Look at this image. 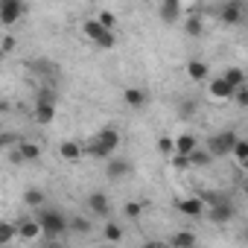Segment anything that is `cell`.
<instances>
[{
	"label": "cell",
	"mask_w": 248,
	"mask_h": 248,
	"mask_svg": "<svg viewBox=\"0 0 248 248\" xmlns=\"http://www.w3.org/2000/svg\"><path fill=\"white\" fill-rule=\"evenodd\" d=\"M117 146H120V132H117V129H102L99 135L91 138L88 152H91L93 158H108V161H111V155L117 152Z\"/></svg>",
	"instance_id": "cell-1"
},
{
	"label": "cell",
	"mask_w": 248,
	"mask_h": 248,
	"mask_svg": "<svg viewBox=\"0 0 248 248\" xmlns=\"http://www.w3.org/2000/svg\"><path fill=\"white\" fill-rule=\"evenodd\" d=\"M38 222H41V228H44V233L47 236H62L67 228H70V219L67 216H62L59 210H38Z\"/></svg>",
	"instance_id": "cell-2"
},
{
	"label": "cell",
	"mask_w": 248,
	"mask_h": 248,
	"mask_svg": "<svg viewBox=\"0 0 248 248\" xmlns=\"http://www.w3.org/2000/svg\"><path fill=\"white\" fill-rule=\"evenodd\" d=\"M236 143H239V138L233 132H219V135H213L207 140V152L213 158H225V155H233V146Z\"/></svg>",
	"instance_id": "cell-3"
},
{
	"label": "cell",
	"mask_w": 248,
	"mask_h": 248,
	"mask_svg": "<svg viewBox=\"0 0 248 248\" xmlns=\"http://www.w3.org/2000/svg\"><path fill=\"white\" fill-rule=\"evenodd\" d=\"M24 15H27V6L21 3V0H3V3H0V24L3 27L18 24Z\"/></svg>",
	"instance_id": "cell-4"
},
{
	"label": "cell",
	"mask_w": 248,
	"mask_h": 248,
	"mask_svg": "<svg viewBox=\"0 0 248 248\" xmlns=\"http://www.w3.org/2000/svg\"><path fill=\"white\" fill-rule=\"evenodd\" d=\"M207 93H210V99H216V102H228V99H233V96H236V91H233L222 76H219V79H210Z\"/></svg>",
	"instance_id": "cell-5"
},
{
	"label": "cell",
	"mask_w": 248,
	"mask_h": 248,
	"mask_svg": "<svg viewBox=\"0 0 248 248\" xmlns=\"http://www.w3.org/2000/svg\"><path fill=\"white\" fill-rule=\"evenodd\" d=\"M233 204L231 202H219V204H213V207H207V216H210V222H216V225H225V222H231L233 219Z\"/></svg>",
	"instance_id": "cell-6"
},
{
	"label": "cell",
	"mask_w": 248,
	"mask_h": 248,
	"mask_svg": "<svg viewBox=\"0 0 248 248\" xmlns=\"http://www.w3.org/2000/svg\"><path fill=\"white\" fill-rule=\"evenodd\" d=\"M219 18L222 24H242V3L239 0H228L219 6Z\"/></svg>",
	"instance_id": "cell-7"
},
{
	"label": "cell",
	"mask_w": 248,
	"mask_h": 248,
	"mask_svg": "<svg viewBox=\"0 0 248 248\" xmlns=\"http://www.w3.org/2000/svg\"><path fill=\"white\" fill-rule=\"evenodd\" d=\"M178 210H181L184 216H190V219H196V216H202V213L207 210V204H204V199H202V196H190V199H184V202H178Z\"/></svg>",
	"instance_id": "cell-8"
},
{
	"label": "cell",
	"mask_w": 248,
	"mask_h": 248,
	"mask_svg": "<svg viewBox=\"0 0 248 248\" xmlns=\"http://www.w3.org/2000/svg\"><path fill=\"white\" fill-rule=\"evenodd\" d=\"M181 18H184V6L175 3V0H167V3L161 6V21L164 24H178Z\"/></svg>",
	"instance_id": "cell-9"
},
{
	"label": "cell",
	"mask_w": 248,
	"mask_h": 248,
	"mask_svg": "<svg viewBox=\"0 0 248 248\" xmlns=\"http://www.w3.org/2000/svg\"><path fill=\"white\" fill-rule=\"evenodd\" d=\"M196 149H199V138H196V135L184 132V135L175 138V152H178V155H187V158H190Z\"/></svg>",
	"instance_id": "cell-10"
},
{
	"label": "cell",
	"mask_w": 248,
	"mask_h": 248,
	"mask_svg": "<svg viewBox=\"0 0 248 248\" xmlns=\"http://www.w3.org/2000/svg\"><path fill=\"white\" fill-rule=\"evenodd\" d=\"M41 233H44V228H41L38 219H21V222H18V236H21V239H35V236H41Z\"/></svg>",
	"instance_id": "cell-11"
},
{
	"label": "cell",
	"mask_w": 248,
	"mask_h": 248,
	"mask_svg": "<svg viewBox=\"0 0 248 248\" xmlns=\"http://www.w3.org/2000/svg\"><path fill=\"white\" fill-rule=\"evenodd\" d=\"M184 70H187V76H190L193 82H204V79L210 76V67H207L204 62H199V59H190Z\"/></svg>",
	"instance_id": "cell-12"
},
{
	"label": "cell",
	"mask_w": 248,
	"mask_h": 248,
	"mask_svg": "<svg viewBox=\"0 0 248 248\" xmlns=\"http://www.w3.org/2000/svg\"><path fill=\"white\" fill-rule=\"evenodd\" d=\"M82 32H85V38H91L93 44H99V41H102V35H105L108 30H105L96 18H91V21H85V24H82Z\"/></svg>",
	"instance_id": "cell-13"
},
{
	"label": "cell",
	"mask_w": 248,
	"mask_h": 248,
	"mask_svg": "<svg viewBox=\"0 0 248 248\" xmlns=\"http://www.w3.org/2000/svg\"><path fill=\"white\" fill-rule=\"evenodd\" d=\"M129 161H123V158H111L108 161V167H105V172H108V178L111 181H117V178H123V175H129Z\"/></svg>",
	"instance_id": "cell-14"
},
{
	"label": "cell",
	"mask_w": 248,
	"mask_h": 248,
	"mask_svg": "<svg viewBox=\"0 0 248 248\" xmlns=\"http://www.w3.org/2000/svg\"><path fill=\"white\" fill-rule=\"evenodd\" d=\"M88 207L93 210V216H108V213H111V204H108V199H105L102 193H91Z\"/></svg>",
	"instance_id": "cell-15"
},
{
	"label": "cell",
	"mask_w": 248,
	"mask_h": 248,
	"mask_svg": "<svg viewBox=\"0 0 248 248\" xmlns=\"http://www.w3.org/2000/svg\"><path fill=\"white\" fill-rule=\"evenodd\" d=\"M123 99H126V105H132V108H143L146 105V91L143 88H126L123 91Z\"/></svg>",
	"instance_id": "cell-16"
},
{
	"label": "cell",
	"mask_w": 248,
	"mask_h": 248,
	"mask_svg": "<svg viewBox=\"0 0 248 248\" xmlns=\"http://www.w3.org/2000/svg\"><path fill=\"white\" fill-rule=\"evenodd\" d=\"M18 155H21V161H38L41 158V146L32 143V140H21L18 143Z\"/></svg>",
	"instance_id": "cell-17"
},
{
	"label": "cell",
	"mask_w": 248,
	"mask_h": 248,
	"mask_svg": "<svg viewBox=\"0 0 248 248\" xmlns=\"http://www.w3.org/2000/svg\"><path fill=\"white\" fill-rule=\"evenodd\" d=\"M56 120V108L53 102H38L35 105V123H41V126H47V123Z\"/></svg>",
	"instance_id": "cell-18"
},
{
	"label": "cell",
	"mask_w": 248,
	"mask_h": 248,
	"mask_svg": "<svg viewBox=\"0 0 248 248\" xmlns=\"http://www.w3.org/2000/svg\"><path fill=\"white\" fill-rule=\"evenodd\" d=\"M222 79L233 88V91H239L242 85H245V73L239 70V67H225V73H222Z\"/></svg>",
	"instance_id": "cell-19"
},
{
	"label": "cell",
	"mask_w": 248,
	"mask_h": 248,
	"mask_svg": "<svg viewBox=\"0 0 248 248\" xmlns=\"http://www.w3.org/2000/svg\"><path fill=\"white\" fill-rule=\"evenodd\" d=\"M59 155H62L64 161H79V158H82V146H79L76 140H64V143L59 146Z\"/></svg>",
	"instance_id": "cell-20"
},
{
	"label": "cell",
	"mask_w": 248,
	"mask_h": 248,
	"mask_svg": "<svg viewBox=\"0 0 248 248\" xmlns=\"http://www.w3.org/2000/svg\"><path fill=\"white\" fill-rule=\"evenodd\" d=\"M24 204H27V207H32V210H44L47 196H44L41 190H27V193H24Z\"/></svg>",
	"instance_id": "cell-21"
},
{
	"label": "cell",
	"mask_w": 248,
	"mask_h": 248,
	"mask_svg": "<svg viewBox=\"0 0 248 248\" xmlns=\"http://www.w3.org/2000/svg\"><path fill=\"white\" fill-rule=\"evenodd\" d=\"M184 32H187L190 38H199V35L204 32V21H202L199 15H190V18H184Z\"/></svg>",
	"instance_id": "cell-22"
},
{
	"label": "cell",
	"mask_w": 248,
	"mask_h": 248,
	"mask_svg": "<svg viewBox=\"0 0 248 248\" xmlns=\"http://www.w3.org/2000/svg\"><path fill=\"white\" fill-rule=\"evenodd\" d=\"M93 222L85 216H70V233H91Z\"/></svg>",
	"instance_id": "cell-23"
},
{
	"label": "cell",
	"mask_w": 248,
	"mask_h": 248,
	"mask_svg": "<svg viewBox=\"0 0 248 248\" xmlns=\"http://www.w3.org/2000/svg\"><path fill=\"white\" fill-rule=\"evenodd\" d=\"M102 236H105V242H120V239H123V228H120L117 222H108V225L102 228Z\"/></svg>",
	"instance_id": "cell-24"
},
{
	"label": "cell",
	"mask_w": 248,
	"mask_h": 248,
	"mask_svg": "<svg viewBox=\"0 0 248 248\" xmlns=\"http://www.w3.org/2000/svg\"><path fill=\"white\" fill-rule=\"evenodd\" d=\"M172 245H175V248H193V245H196V236H193L190 231H178V233L172 236Z\"/></svg>",
	"instance_id": "cell-25"
},
{
	"label": "cell",
	"mask_w": 248,
	"mask_h": 248,
	"mask_svg": "<svg viewBox=\"0 0 248 248\" xmlns=\"http://www.w3.org/2000/svg\"><path fill=\"white\" fill-rule=\"evenodd\" d=\"M210 158H213V155H210L207 149H196V152L190 155V167H207Z\"/></svg>",
	"instance_id": "cell-26"
},
{
	"label": "cell",
	"mask_w": 248,
	"mask_h": 248,
	"mask_svg": "<svg viewBox=\"0 0 248 248\" xmlns=\"http://www.w3.org/2000/svg\"><path fill=\"white\" fill-rule=\"evenodd\" d=\"M15 233H18V225H9V222L0 225V242H3V245H9Z\"/></svg>",
	"instance_id": "cell-27"
},
{
	"label": "cell",
	"mask_w": 248,
	"mask_h": 248,
	"mask_svg": "<svg viewBox=\"0 0 248 248\" xmlns=\"http://www.w3.org/2000/svg\"><path fill=\"white\" fill-rule=\"evenodd\" d=\"M96 21L108 30V32H114V24H117V18H114V12H108V9H102L99 15H96Z\"/></svg>",
	"instance_id": "cell-28"
},
{
	"label": "cell",
	"mask_w": 248,
	"mask_h": 248,
	"mask_svg": "<svg viewBox=\"0 0 248 248\" xmlns=\"http://www.w3.org/2000/svg\"><path fill=\"white\" fill-rule=\"evenodd\" d=\"M233 158H236L239 164H248V140H239V143L233 146Z\"/></svg>",
	"instance_id": "cell-29"
},
{
	"label": "cell",
	"mask_w": 248,
	"mask_h": 248,
	"mask_svg": "<svg viewBox=\"0 0 248 248\" xmlns=\"http://www.w3.org/2000/svg\"><path fill=\"white\" fill-rule=\"evenodd\" d=\"M123 213H126L129 219H140V213H143V204H140V202H129L126 207H123Z\"/></svg>",
	"instance_id": "cell-30"
},
{
	"label": "cell",
	"mask_w": 248,
	"mask_h": 248,
	"mask_svg": "<svg viewBox=\"0 0 248 248\" xmlns=\"http://www.w3.org/2000/svg\"><path fill=\"white\" fill-rule=\"evenodd\" d=\"M158 152H161V155L175 152V138H158Z\"/></svg>",
	"instance_id": "cell-31"
},
{
	"label": "cell",
	"mask_w": 248,
	"mask_h": 248,
	"mask_svg": "<svg viewBox=\"0 0 248 248\" xmlns=\"http://www.w3.org/2000/svg\"><path fill=\"white\" fill-rule=\"evenodd\" d=\"M96 47H99V50H114V47H117V35H114V32H105Z\"/></svg>",
	"instance_id": "cell-32"
},
{
	"label": "cell",
	"mask_w": 248,
	"mask_h": 248,
	"mask_svg": "<svg viewBox=\"0 0 248 248\" xmlns=\"http://www.w3.org/2000/svg\"><path fill=\"white\" fill-rule=\"evenodd\" d=\"M233 99H236L242 108H248V85H242V88L236 91V96H233Z\"/></svg>",
	"instance_id": "cell-33"
},
{
	"label": "cell",
	"mask_w": 248,
	"mask_h": 248,
	"mask_svg": "<svg viewBox=\"0 0 248 248\" xmlns=\"http://www.w3.org/2000/svg\"><path fill=\"white\" fill-rule=\"evenodd\" d=\"M0 44H3V47H0V50H3V53H12V50H15V38H12L9 32L3 35V41H0Z\"/></svg>",
	"instance_id": "cell-34"
},
{
	"label": "cell",
	"mask_w": 248,
	"mask_h": 248,
	"mask_svg": "<svg viewBox=\"0 0 248 248\" xmlns=\"http://www.w3.org/2000/svg\"><path fill=\"white\" fill-rule=\"evenodd\" d=\"M172 167H175V170H184V167H190V158H187V155H175V158H172Z\"/></svg>",
	"instance_id": "cell-35"
},
{
	"label": "cell",
	"mask_w": 248,
	"mask_h": 248,
	"mask_svg": "<svg viewBox=\"0 0 248 248\" xmlns=\"http://www.w3.org/2000/svg\"><path fill=\"white\" fill-rule=\"evenodd\" d=\"M15 140H18V138H15V135H9V132H6V135H3V138H0V143H3V146H12V143H15Z\"/></svg>",
	"instance_id": "cell-36"
},
{
	"label": "cell",
	"mask_w": 248,
	"mask_h": 248,
	"mask_svg": "<svg viewBox=\"0 0 248 248\" xmlns=\"http://www.w3.org/2000/svg\"><path fill=\"white\" fill-rule=\"evenodd\" d=\"M181 111H184V114H193V111H196V105H193V102H184V105H181Z\"/></svg>",
	"instance_id": "cell-37"
},
{
	"label": "cell",
	"mask_w": 248,
	"mask_h": 248,
	"mask_svg": "<svg viewBox=\"0 0 248 248\" xmlns=\"http://www.w3.org/2000/svg\"><path fill=\"white\" fill-rule=\"evenodd\" d=\"M143 248H167V245H164V242H146Z\"/></svg>",
	"instance_id": "cell-38"
},
{
	"label": "cell",
	"mask_w": 248,
	"mask_h": 248,
	"mask_svg": "<svg viewBox=\"0 0 248 248\" xmlns=\"http://www.w3.org/2000/svg\"><path fill=\"white\" fill-rule=\"evenodd\" d=\"M44 248H56V245H44Z\"/></svg>",
	"instance_id": "cell-39"
},
{
	"label": "cell",
	"mask_w": 248,
	"mask_h": 248,
	"mask_svg": "<svg viewBox=\"0 0 248 248\" xmlns=\"http://www.w3.org/2000/svg\"><path fill=\"white\" fill-rule=\"evenodd\" d=\"M242 167H245V170H248V164H242Z\"/></svg>",
	"instance_id": "cell-40"
},
{
	"label": "cell",
	"mask_w": 248,
	"mask_h": 248,
	"mask_svg": "<svg viewBox=\"0 0 248 248\" xmlns=\"http://www.w3.org/2000/svg\"><path fill=\"white\" fill-rule=\"evenodd\" d=\"M245 193H248V184H245Z\"/></svg>",
	"instance_id": "cell-41"
}]
</instances>
